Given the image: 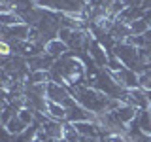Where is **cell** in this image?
I'll return each mask as SVG.
<instances>
[{
  "instance_id": "cell-7",
  "label": "cell",
  "mask_w": 151,
  "mask_h": 142,
  "mask_svg": "<svg viewBox=\"0 0 151 142\" xmlns=\"http://www.w3.org/2000/svg\"><path fill=\"white\" fill-rule=\"evenodd\" d=\"M111 76H113V80H115L123 89H127V91L140 87V74L134 72V70H130V68H127V66L123 70H119V72L111 74Z\"/></svg>"
},
{
  "instance_id": "cell-11",
  "label": "cell",
  "mask_w": 151,
  "mask_h": 142,
  "mask_svg": "<svg viewBox=\"0 0 151 142\" xmlns=\"http://www.w3.org/2000/svg\"><path fill=\"white\" fill-rule=\"evenodd\" d=\"M74 129L78 131V135L81 138H94V136H102L100 127L96 121H79V123H72Z\"/></svg>"
},
{
  "instance_id": "cell-15",
  "label": "cell",
  "mask_w": 151,
  "mask_h": 142,
  "mask_svg": "<svg viewBox=\"0 0 151 142\" xmlns=\"http://www.w3.org/2000/svg\"><path fill=\"white\" fill-rule=\"evenodd\" d=\"M125 136H127V140L129 142H151V135L149 133H144V131H140L136 125H129V129H127L125 133Z\"/></svg>"
},
{
  "instance_id": "cell-2",
  "label": "cell",
  "mask_w": 151,
  "mask_h": 142,
  "mask_svg": "<svg viewBox=\"0 0 151 142\" xmlns=\"http://www.w3.org/2000/svg\"><path fill=\"white\" fill-rule=\"evenodd\" d=\"M51 70H55L60 78L64 80V83L68 87H74V85H83L85 80H87V66L79 57L72 55L68 51L64 57L57 59Z\"/></svg>"
},
{
  "instance_id": "cell-6",
  "label": "cell",
  "mask_w": 151,
  "mask_h": 142,
  "mask_svg": "<svg viewBox=\"0 0 151 142\" xmlns=\"http://www.w3.org/2000/svg\"><path fill=\"white\" fill-rule=\"evenodd\" d=\"M28 32H30V27L27 23H19L13 27H2V42H8V44L25 42L28 40Z\"/></svg>"
},
{
  "instance_id": "cell-4",
  "label": "cell",
  "mask_w": 151,
  "mask_h": 142,
  "mask_svg": "<svg viewBox=\"0 0 151 142\" xmlns=\"http://www.w3.org/2000/svg\"><path fill=\"white\" fill-rule=\"evenodd\" d=\"M66 108V123H79V121H96V114L89 112L79 102H76L74 97H70L64 102Z\"/></svg>"
},
{
  "instance_id": "cell-23",
  "label": "cell",
  "mask_w": 151,
  "mask_h": 142,
  "mask_svg": "<svg viewBox=\"0 0 151 142\" xmlns=\"http://www.w3.org/2000/svg\"><path fill=\"white\" fill-rule=\"evenodd\" d=\"M102 140L104 142H129L125 135H106L102 136Z\"/></svg>"
},
{
  "instance_id": "cell-5",
  "label": "cell",
  "mask_w": 151,
  "mask_h": 142,
  "mask_svg": "<svg viewBox=\"0 0 151 142\" xmlns=\"http://www.w3.org/2000/svg\"><path fill=\"white\" fill-rule=\"evenodd\" d=\"M96 123H98L100 133L104 136H106V135H125L127 129H129L125 123H121L119 120H117L113 112H106V114L96 116Z\"/></svg>"
},
{
  "instance_id": "cell-19",
  "label": "cell",
  "mask_w": 151,
  "mask_h": 142,
  "mask_svg": "<svg viewBox=\"0 0 151 142\" xmlns=\"http://www.w3.org/2000/svg\"><path fill=\"white\" fill-rule=\"evenodd\" d=\"M0 23H2V27H13V25L23 23V19L19 17L15 12H9V13H2V15H0Z\"/></svg>"
},
{
  "instance_id": "cell-18",
  "label": "cell",
  "mask_w": 151,
  "mask_h": 142,
  "mask_svg": "<svg viewBox=\"0 0 151 142\" xmlns=\"http://www.w3.org/2000/svg\"><path fill=\"white\" fill-rule=\"evenodd\" d=\"M6 129L12 133V135H21V133H25L27 131V127H30V125H27V123H23L21 120H19V116H15V117H12V120L8 121V125H4Z\"/></svg>"
},
{
  "instance_id": "cell-8",
  "label": "cell",
  "mask_w": 151,
  "mask_h": 142,
  "mask_svg": "<svg viewBox=\"0 0 151 142\" xmlns=\"http://www.w3.org/2000/svg\"><path fill=\"white\" fill-rule=\"evenodd\" d=\"M45 97L49 102H57V104H63L68 101L72 95H70V89L63 83H55V82H47V91H45Z\"/></svg>"
},
{
  "instance_id": "cell-16",
  "label": "cell",
  "mask_w": 151,
  "mask_h": 142,
  "mask_svg": "<svg viewBox=\"0 0 151 142\" xmlns=\"http://www.w3.org/2000/svg\"><path fill=\"white\" fill-rule=\"evenodd\" d=\"M132 125H136L140 131L151 135V110H140L138 116H136V120L132 121Z\"/></svg>"
},
{
  "instance_id": "cell-1",
  "label": "cell",
  "mask_w": 151,
  "mask_h": 142,
  "mask_svg": "<svg viewBox=\"0 0 151 142\" xmlns=\"http://www.w3.org/2000/svg\"><path fill=\"white\" fill-rule=\"evenodd\" d=\"M70 95L76 99V102H79L83 108H87L89 112L96 114H106V112H115L117 108L121 106L119 99H111L108 95H104L102 91L91 87V85L83 83V85H74V87H68Z\"/></svg>"
},
{
  "instance_id": "cell-21",
  "label": "cell",
  "mask_w": 151,
  "mask_h": 142,
  "mask_svg": "<svg viewBox=\"0 0 151 142\" xmlns=\"http://www.w3.org/2000/svg\"><path fill=\"white\" fill-rule=\"evenodd\" d=\"M106 68L110 70L111 74H115V72H119V70L125 68V64H123V63H121V61L117 59V57L113 55V53H110V61H108V66H106Z\"/></svg>"
},
{
  "instance_id": "cell-12",
  "label": "cell",
  "mask_w": 151,
  "mask_h": 142,
  "mask_svg": "<svg viewBox=\"0 0 151 142\" xmlns=\"http://www.w3.org/2000/svg\"><path fill=\"white\" fill-rule=\"evenodd\" d=\"M68 46L64 44L60 38H53V40H49L45 44V55L47 57H51L53 61H57V59H60V57H64L66 53H68Z\"/></svg>"
},
{
  "instance_id": "cell-20",
  "label": "cell",
  "mask_w": 151,
  "mask_h": 142,
  "mask_svg": "<svg viewBox=\"0 0 151 142\" xmlns=\"http://www.w3.org/2000/svg\"><path fill=\"white\" fill-rule=\"evenodd\" d=\"M19 120H21L23 123H27V125H34V123L38 121L36 120V114L30 110V108H21V110H19Z\"/></svg>"
},
{
  "instance_id": "cell-24",
  "label": "cell",
  "mask_w": 151,
  "mask_h": 142,
  "mask_svg": "<svg viewBox=\"0 0 151 142\" xmlns=\"http://www.w3.org/2000/svg\"><path fill=\"white\" fill-rule=\"evenodd\" d=\"M2 142H15V135H12L4 125H2Z\"/></svg>"
},
{
  "instance_id": "cell-9",
  "label": "cell",
  "mask_w": 151,
  "mask_h": 142,
  "mask_svg": "<svg viewBox=\"0 0 151 142\" xmlns=\"http://www.w3.org/2000/svg\"><path fill=\"white\" fill-rule=\"evenodd\" d=\"M89 57L98 68H106L108 66V61H110V51L104 47L96 38H93L91 46H89Z\"/></svg>"
},
{
  "instance_id": "cell-25",
  "label": "cell",
  "mask_w": 151,
  "mask_h": 142,
  "mask_svg": "<svg viewBox=\"0 0 151 142\" xmlns=\"http://www.w3.org/2000/svg\"><path fill=\"white\" fill-rule=\"evenodd\" d=\"M57 142H68V140H66V138H60V140H57Z\"/></svg>"
},
{
  "instance_id": "cell-13",
  "label": "cell",
  "mask_w": 151,
  "mask_h": 142,
  "mask_svg": "<svg viewBox=\"0 0 151 142\" xmlns=\"http://www.w3.org/2000/svg\"><path fill=\"white\" fill-rule=\"evenodd\" d=\"M138 112H140V110H136L134 106H130V104H125V102H121V106L117 108V110L113 112V114H115V117H117V120H119L121 123H125V125L129 127L130 123L136 120Z\"/></svg>"
},
{
  "instance_id": "cell-3",
  "label": "cell",
  "mask_w": 151,
  "mask_h": 142,
  "mask_svg": "<svg viewBox=\"0 0 151 142\" xmlns=\"http://www.w3.org/2000/svg\"><path fill=\"white\" fill-rule=\"evenodd\" d=\"M113 55L121 61L127 68L134 70V72L142 74V64H140V49L136 46L129 44V42H121V44H115L113 47Z\"/></svg>"
},
{
  "instance_id": "cell-22",
  "label": "cell",
  "mask_w": 151,
  "mask_h": 142,
  "mask_svg": "<svg viewBox=\"0 0 151 142\" xmlns=\"http://www.w3.org/2000/svg\"><path fill=\"white\" fill-rule=\"evenodd\" d=\"M140 87L142 89H151V68L140 74Z\"/></svg>"
},
{
  "instance_id": "cell-17",
  "label": "cell",
  "mask_w": 151,
  "mask_h": 142,
  "mask_svg": "<svg viewBox=\"0 0 151 142\" xmlns=\"http://www.w3.org/2000/svg\"><path fill=\"white\" fill-rule=\"evenodd\" d=\"M149 28H151V23L147 19L140 17V19H136V21L130 23V34L132 36H142V34H145Z\"/></svg>"
},
{
  "instance_id": "cell-10",
  "label": "cell",
  "mask_w": 151,
  "mask_h": 142,
  "mask_svg": "<svg viewBox=\"0 0 151 142\" xmlns=\"http://www.w3.org/2000/svg\"><path fill=\"white\" fill-rule=\"evenodd\" d=\"M42 129L45 131L47 138H49L51 142H57L60 138H64V131H66V123L63 121H53V120H47L42 123Z\"/></svg>"
},
{
  "instance_id": "cell-14",
  "label": "cell",
  "mask_w": 151,
  "mask_h": 142,
  "mask_svg": "<svg viewBox=\"0 0 151 142\" xmlns=\"http://www.w3.org/2000/svg\"><path fill=\"white\" fill-rule=\"evenodd\" d=\"M45 116L53 121H63L66 123V108L63 104H57V102H49L47 104V110H45Z\"/></svg>"
},
{
  "instance_id": "cell-26",
  "label": "cell",
  "mask_w": 151,
  "mask_h": 142,
  "mask_svg": "<svg viewBox=\"0 0 151 142\" xmlns=\"http://www.w3.org/2000/svg\"><path fill=\"white\" fill-rule=\"evenodd\" d=\"M30 2H38V0H30Z\"/></svg>"
}]
</instances>
